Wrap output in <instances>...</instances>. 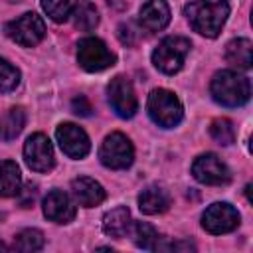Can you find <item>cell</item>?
Listing matches in <instances>:
<instances>
[{
    "label": "cell",
    "mask_w": 253,
    "mask_h": 253,
    "mask_svg": "<svg viewBox=\"0 0 253 253\" xmlns=\"http://www.w3.org/2000/svg\"><path fill=\"white\" fill-rule=\"evenodd\" d=\"M184 14L198 34L215 38L229 16V4L227 0H194L184 6Z\"/></svg>",
    "instance_id": "1"
},
{
    "label": "cell",
    "mask_w": 253,
    "mask_h": 253,
    "mask_svg": "<svg viewBox=\"0 0 253 253\" xmlns=\"http://www.w3.org/2000/svg\"><path fill=\"white\" fill-rule=\"evenodd\" d=\"M210 93L213 101L223 107H241L251 97V83L245 75L231 69H223L211 77Z\"/></svg>",
    "instance_id": "2"
},
{
    "label": "cell",
    "mask_w": 253,
    "mask_h": 253,
    "mask_svg": "<svg viewBox=\"0 0 253 253\" xmlns=\"http://www.w3.org/2000/svg\"><path fill=\"white\" fill-rule=\"evenodd\" d=\"M190 47H192V43L188 38L168 36L152 51V63L158 71H162L166 75H174L182 69L186 55L190 53Z\"/></svg>",
    "instance_id": "3"
},
{
    "label": "cell",
    "mask_w": 253,
    "mask_h": 253,
    "mask_svg": "<svg viewBox=\"0 0 253 253\" xmlns=\"http://www.w3.org/2000/svg\"><path fill=\"white\" fill-rule=\"evenodd\" d=\"M146 109H148L150 119L162 128L176 126L184 117V109H182L180 99L168 89H154L148 95Z\"/></svg>",
    "instance_id": "4"
},
{
    "label": "cell",
    "mask_w": 253,
    "mask_h": 253,
    "mask_svg": "<svg viewBox=\"0 0 253 253\" xmlns=\"http://www.w3.org/2000/svg\"><path fill=\"white\" fill-rule=\"evenodd\" d=\"M99 158L107 168L125 170L134 160V148L123 132H111L105 136L99 148Z\"/></svg>",
    "instance_id": "5"
},
{
    "label": "cell",
    "mask_w": 253,
    "mask_h": 253,
    "mask_svg": "<svg viewBox=\"0 0 253 253\" xmlns=\"http://www.w3.org/2000/svg\"><path fill=\"white\" fill-rule=\"evenodd\" d=\"M4 32L12 42H16V43H20L24 47H32V45H36V43H40L43 40L45 24L36 12H26L20 18L8 22Z\"/></svg>",
    "instance_id": "6"
},
{
    "label": "cell",
    "mask_w": 253,
    "mask_h": 253,
    "mask_svg": "<svg viewBox=\"0 0 253 253\" xmlns=\"http://www.w3.org/2000/svg\"><path fill=\"white\" fill-rule=\"evenodd\" d=\"M77 63L89 71H103L115 65V53L107 47V43L99 38H83L77 43Z\"/></svg>",
    "instance_id": "7"
},
{
    "label": "cell",
    "mask_w": 253,
    "mask_h": 253,
    "mask_svg": "<svg viewBox=\"0 0 253 253\" xmlns=\"http://www.w3.org/2000/svg\"><path fill=\"white\" fill-rule=\"evenodd\" d=\"M107 95L113 111L121 119H130L138 111V101H136L132 83L125 75H117L111 79V83L107 85Z\"/></svg>",
    "instance_id": "8"
},
{
    "label": "cell",
    "mask_w": 253,
    "mask_h": 253,
    "mask_svg": "<svg viewBox=\"0 0 253 253\" xmlns=\"http://www.w3.org/2000/svg\"><path fill=\"white\" fill-rule=\"evenodd\" d=\"M192 174L198 182L208 186H221L231 180V172L227 164L213 152L200 154L192 164Z\"/></svg>",
    "instance_id": "9"
},
{
    "label": "cell",
    "mask_w": 253,
    "mask_h": 253,
    "mask_svg": "<svg viewBox=\"0 0 253 253\" xmlns=\"http://www.w3.org/2000/svg\"><path fill=\"white\" fill-rule=\"evenodd\" d=\"M239 225V211L227 202H215L202 213V227L208 233H229Z\"/></svg>",
    "instance_id": "10"
},
{
    "label": "cell",
    "mask_w": 253,
    "mask_h": 253,
    "mask_svg": "<svg viewBox=\"0 0 253 253\" xmlns=\"http://www.w3.org/2000/svg\"><path fill=\"white\" fill-rule=\"evenodd\" d=\"M24 158L34 172H49L55 164L53 146L49 138L43 132H34L32 136H28L24 144Z\"/></svg>",
    "instance_id": "11"
},
{
    "label": "cell",
    "mask_w": 253,
    "mask_h": 253,
    "mask_svg": "<svg viewBox=\"0 0 253 253\" xmlns=\"http://www.w3.org/2000/svg\"><path fill=\"white\" fill-rule=\"evenodd\" d=\"M55 138L61 146V150L69 156V158H85L89 154V148H91V142H89V136L87 132L73 125V123H61L55 130Z\"/></svg>",
    "instance_id": "12"
},
{
    "label": "cell",
    "mask_w": 253,
    "mask_h": 253,
    "mask_svg": "<svg viewBox=\"0 0 253 253\" xmlns=\"http://www.w3.org/2000/svg\"><path fill=\"white\" fill-rule=\"evenodd\" d=\"M43 215L55 223H69L75 217V206L61 190H51L43 198Z\"/></svg>",
    "instance_id": "13"
},
{
    "label": "cell",
    "mask_w": 253,
    "mask_h": 253,
    "mask_svg": "<svg viewBox=\"0 0 253 253\" xmlns=\"http://www.w3.org/2000/svg\"><path fill=\"white\" fill-rule=\"evenodd\" d=\"M138 22L146 32H160L170 22V8L166 0H146L138 12Z\"/></svg>",
    "instance_id": "14"
},
{
    "label": "cell",
    "mask_w": 253,
    "mask_h": 253,
    "mask_svg": "<svg viewBox=\"0 0 253 253\" xmlns=\"http://www.w3.org/2000/svg\"><path fill=\"white\" fill-rule=\"evenodd\" d=\"M71 192H73L77 204L83 206V208H95L101 202H105V196H107L103 186L97 180L87 178V176L75 178L71 182Z\"/></svg>",
    "instance_id": "15"
},
{
    "label": "cell",
    "mask_w": 253,
    "mask_h": 253,
    "mask_svg": "<svg viewBox=\"0 0 253 253\" xmlns=\"http://www.w3.org/2000/svg\"><path fill=\"white\" fill-rule=\"evenodd\" d=\"M138 208L146 215L162 213V211H166L170 208V196L166 194V190H162L158 186H148L138 196Z\"/></svg>",
    "instance_id": "16"
},
{
    "label": "cell",
    "mask_w": 253,
    "mask_h": 253,
    "mask_svg": "<svg viewBox=\"0 0 253 253\" xmlns=\"http://www.w3.org/2000/svg\"><path fill=\"white\" fill-rule=\"evenodd\" d=\"M130 229V211L125 206H119L103 215V231L109 237L123 239Z\"/></svg>",
    "instance_id": "17"
},
{
    "label": "cell",
    "mask_w": 253,
    "mask_h": 253,
    "mask_svg": "<svg viewBox=\"0 0 253 253\" xmlns=\"http://www.w3.org/2000/svg\"><path fill=\"white\" fill-rule=\"evenodd\" d=\"M225 59L239 67V69H249L253 63V43L247 38H237L231 40L225 45Z\"/></svg>",
    "instance_id": "18"
},
{
    "label": "cell",
    "mask_w": 253,
    "mask_h": 253,
    "mask_svg": "<svg viewBox=\"0 0 253 253\" xmlns=\"http://www.w3.org/2000/svg\"><path fill=\"white\" fill-rule=\"evenodd\" d=\"M20 186H22V174L18 164L12 160H2L0 162V196L2 198L18 196Z\"/></svg>",
    "instance_id": "19"
},
{
    "label": "cell",
    "mask_w": 253,
    "mask_h": 253,
    "mask_svg": "<svg viewBox=\"0 0 253 253\" xmlns=\"http://www.w3.org/2000/svg\"><path fill=\"white\" fill-rule=\"evenodd\" d=\"M26 125V113L22 107L8 109L0 119V138L2 140H14Z\"/></svg>",
    "instance_id": "20"
},
{
    "label": "cell",
    "mask_w": 253,
    "mask_h": 253,
    "mask_svg": "<svg viewBox=\"0 0 253 253\" xmlns=\"http://www.w3.org/2000/svg\"><path fill=\"white\" fill-rule=\"evenodd\" d=\"M71 16H75L73 24H75V28L81 30V32H91V30L99 24V12H97V8H95L89 0H81V2L75 6V10H73Z\"/></svg>",
    "instance_id": "21"
},
{
    "label": "cell",
    "mask_w": 253,
    "mask_h": 253,
    "mask_svg": "<svg viewBox=\"0 0 253 253\" xmlns=\"http://www.w3.org/2000/svg\"><path fill=\"white\" fill-rule=\"evenodd\" d=\"M45 239L43 233L40 229H22L16 237H14V249L22 251V253H32V251H40L43 247Z\"/></svg>",
    "instance_id": "22"
},
{
    "label": "cell",
    "mask_w": 253,
    "mask_h": 253,
    "mask_svg": "<svg viewBox=\"0 0 253 253\" xmlns=\"http://www.w3.org/2000/svg\"><path fill=\"white\" fill-rule=\"evenodd\" d=\"M77 6V0H42L43 12L57 24L65 22Z\"/></svg>",
    "instance_id": "23"
},
{
    "label": "cell",
    "mask_w": 253,
    "mask_h": 253,
    "mask_svg": "<svg viewBox=\"0 0 253 253\" xmlns=\"http://www.w3.org/2000/svg\"><path fill=\"white\" fill-rule=\"evenodd\" d=\"M210 136L221 144V146H229L233 140H235V128H233V123L229 119H215L211 121L210 125Z\"/></svg>",
    "instance_id": "24"
},
{
    "label": "cell",
    "mask_w": 253,
    "mask_h": 253,
    "mask_svg": "<svg viewBox=\"0 0 253 253\" xmlns=\"http://www.w3.org/2000/svg\"><path fill=\"white\" fill-rule=\"evenodd\" d=\"M158 241H160V235L150 223H146V221L134 223V243L140 249H156Z\"/></svg>",
    "instance_id": "25"
},
{
    "label": "cell",
    "mask_w": 253,
    "mask_h": 253,
    "mask_svg": "<svg viewBox=\"0 0 253 253\" xmlns=\"http://www.w3.org/2000/svg\"><path fill=\"white\" fill-rule=\"evenodd\" d=\"M20 83V71L8 59L0 57V93H10Z\"/></svg>",
    "instance_id": "26"
},
{
    "label": "cell",
    "mask_w": 253,
    "mask_h": 253,
    "mask_svg": "<svg viewBox=\"0 0 253 253\" xmlns=\"http://www.w3.org/2000/svg\"><path fill=\"white\" fill-rule=\"evenodd\" d=\"M71 109H73V113L79 115V117H89V115L93 113L91 103H89L87 97H83V95H79V97H75V99L71 101Z\"/></svg>",
    "instance_id": "27"
},
{
    "label": "cell",
    "mask_w": 253,
    "mask_h": 253,
    "mask_svg": "<svg viewBox=\"0 0 253 253\" xmlns=\"http://www.w3.org/2000/svg\"><path fill=\"white\" fill-rule=\"evenodd\" d=\"M132 30H130V26L128 24H121L119 26V40L123 42V43H132Z\"/></svg>",
    "instance_id": "28"
},
{
    "label": "cell",
    "mask_w": 253,
    "mask_h": 253,
    "mask_svg": "<svg viewBox=\"0 0 253 253\" xmlns=\"http://www.w3.org/2000/svg\"><path fill=\"white\" fill-rule=\"evenodd\" d=\"M0 251H8V245H4L2 241H0Z\"/></svg>",
    "instance_id": "29"
}]
</instances>
